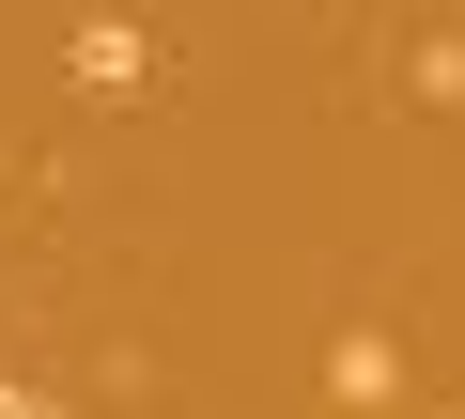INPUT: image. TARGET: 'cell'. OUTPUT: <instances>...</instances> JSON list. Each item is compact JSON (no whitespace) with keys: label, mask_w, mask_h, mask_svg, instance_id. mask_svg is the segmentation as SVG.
<instances>
[{"label":"cell","mask_w":465,"mask_h":419,"mask_svg":"<svg viewBox=\"0 0 465 419\" xmlns=\"http://www.w3.org/2000/svg\"><path fill=\"white\" fill-rule=\"evenodd\" d=\"M326 404H341V419H388V404H403V342H388V326H341V342H326Z\"/></svg>","instance_id":"obj_1"},{"label":"cell","mask_w":465,"mask_h":419,"mask_svg":"<svg viewBox=\"0 0 465 419\" xmlns=\"http://www.w3.org/2000/svg\"><path fill=\"white\" fill-rule=\"evenodd\" d=\"M63 63H78V94H140V78H155V32H124V16H94V32L63 47Z\"/></svg>","instance_id":"obj_2"},{"label":"cell","mask_w":465,"mask_h":419,"mask_svg":"<svg viewBox=\"0 0 465 419\" xmlns=\"http://www.w3.org/2000/svg\"><path fill=\"white\" fill-rule=\"evenodd\" d=\"M403 94H419V109H465V32H419V47H403Z\"/></svg>","instance_id":"obj_3"}]
</instances>
